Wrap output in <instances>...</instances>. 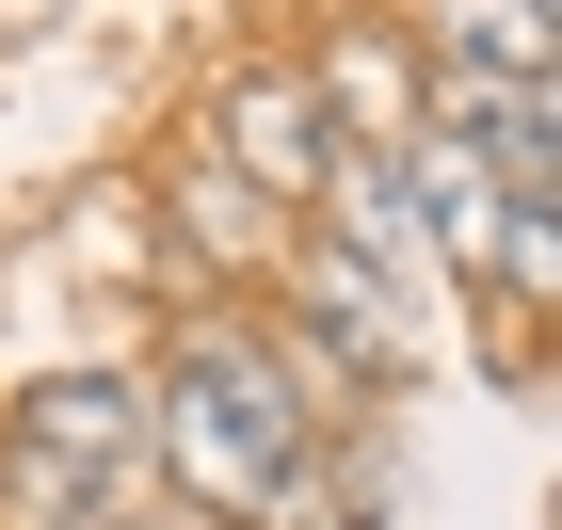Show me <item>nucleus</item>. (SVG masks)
<instances>
[{
	"label": "nucleus",
	"instance_id": "obj_1",
	"mask_svg": "<svg viewBox=\"0 0 562 530\" xmlns=\"http://www.w3.org/2000/svg\"><path fill=\"white\" fill-rule=\"evenodd\" d=\"M322 418H305V386L273 370L258 322H193L161 370V498H193L210 530H290L305 498H322Z\"/></svg>",
	"mask_w": 562,
	"mask_h": 530
},
{
	"label": "nucleus",
	"instance_id": "obj_4",
	"mask_svg": "<svg viewBox=\"0 0 562 530\" xmlns=\"http://www.w3.org/2000/svg\"><path fill=\"white\" fill-rule=\"evenodd\" d=\"M402 210H418L482 290H515V177L482 161V145H418V161H402Z\"/></svg>",
	"mask_w": 562,
	"mask_h": 530
},
{
	"label": "nucleus",
	"instance_id": "obj_3",
	"mask_svg": "<svg viewBox=\"0 0 562 530\" xmlns=\"http://www.w3.org/2000/svg\"><path fill=\"white\" fill-rule=\"evenodd\" d=\"M225 177H241V193H322V177H338V129H322V97H305L290 65L225 81Z\"/></svg>",
	"mask_w": 562,
	"mask_h": 530
},
{
	"label": "nucleus",
	"instance_id": "obj_5",
	"mask_svg": "<svg viewBox=\"0 0 562 530\" xmlns=\"http://www.w3.org/2000/svg\"><path fill=\"white\" fill-rule=\"evenodd\" d=\"M177 225H193V241H210L225 273H258V258H290V225H273V193H241V177H225V161H193V177H177Z\"/></svg>",
	"mask_w": 562,
	"mask_h": 530
},
{
	"label": "nucleus",
	"instance_id": "obj_2",
	"mask_svg": "<svg viewBox=\"0 0 562 530\" xmlns=\"http://www.w3.org/2000/svg\"><path fill=\"white\" fill-rule=\"evenodd\" d=\"M0 435H16L33 515H65V530H130L161 498V386L145 370H48V386H16Z\"/></svg>",
	"mask_w": 562,
	"mask_h": 530
}]
</instances>
